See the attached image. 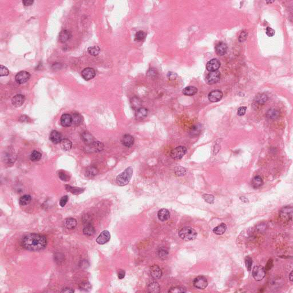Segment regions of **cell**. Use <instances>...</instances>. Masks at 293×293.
Returning a JSON list of instances; mask_svg holds the SVG:
<instances>
[{
    "label": "cell",
    "instance_id": "1",
    "mask_svg": "<svg viewBox=\"0 0 293 293\" xmlns=\"http://www.w3.org/2000/svg\"><path fill=\"white\" fill-rule=\"evenodd\" d=\"M48 243L47 237L42 234L31 233L24 236L21 244L25 249L36 251L43 250L46 247Z\"/></svg>",
    "mask_w": 293,
    "mask_h": 293
},
{
    "label": "cell",
    "instance_id": "2",
    "mask_svg": "<svg viewBox=\"0 0 293 293\" xmlns=\"http://www.w3.org/2000/svg\"><path fill=\"white\" fill-rule=\"evenodd\" d=\"M179 237L186 241L194 240L197 236V232L192 227H184L182 228L178 232Z\"/></svg>",
    "mask_w": 293,
    "mask_h": 293
},
{
    "label": "cell",
    "instance_id": "3",
    "mask_svg": "<svg viewBox=\"0 0 293 293\" xmlns=\"http://www.w3.org/2000/svg\"><path fill=\"white\" fill-rule=\"evenodd\" d=\"M133 175V168L129 167L116 178V182L120 186H124L130 182Z\"/></svg>",
    "mask_w": 293,
    "mask_h": 293
},
{
    "label": "cell",
    "instance_id": "4",
    "mask_svg": "<svg viewBox=\"0 0 293 293\" xmlns=\"http://www.w3.org/2000/svg\"><path fill=\"white\" fill-rule=\"evenodd\" d=\"M279 216L284 221H291L293 219V207L286 206L282 208L279 211Z\"/></svg>",
    "mask_w": 293,
    "mask_h": 293
},
{
    "label": "cell",
    "instance_id": "5",
    "mask_svg": "<svg viewBox=\"0 0 293 293\" xmlns=\"http://www.w3.org/2000/svg\"><path fill=\"white\" fill-rule=\"evenodd\" d=\"M187 152V148L184 146H179L173 149L170 153L172 158L175 160H179L182 158Z\"/></svg>",
    "mask_w": 293,
    "mask_h": 293
},
{
    "label": "cell",
    "instance_id": "6",
    "mask_svg": "<svg viewBox=\"0 0 293 293\" xmlns=\"http://www.w3.org/2000/svg\"><path fill=\"white\" fill-rule=\"evenodd\" d=\"M266 275V270L262 266H255L253 270V276L256 281H260Z\"/></svg>",
    "mask_w": 293,
    "mask_h": 293
},
{
    "label": "cell",
    "instance_id": "7",
    "mask_svg": "<svg viewBox=\"0 0 293 293\" xmlns=\"http://www.w3.org/2000/svg\"><path fill=\"white\" fill-rule=\"evenodd\" d=\"M221 78V73L219 71H214L210 72L207 75L206 78V82L209 85L214 84L219 81Z\"/></svg>",
    "mask_w": 293,
    "mask_h": 293
},
{
    "label": "cell",
    "instance_id": "8",
    "mask_svg": "<svg viewBox=\"0 0 293 293\" xmlns=\"http://www.w3.org/2000/svg\"><path fill=\"white\" fill-rule=\"evenodd\" d=\"M104 145L100 141H94L89 145H87V152H99L104 149Z\"/></svg>",
    "mask_w": 293,
    "mask_h": 293
},
{
    "label": "cell",
    "instance_id": "9",
    "mask_svg": "<svg viewBox=\"0 0 293 293\" xmlns=\"http://www.w3.org/2000/svg\"><path fill=\"white\" fill-rule=\"evenodd\" d=\"M193 284L196 288L202 290V289L206 288L207 287L208 281L204 277L199 276L194 279Z\"/></svg>",
    "mask_w": 293,
    "mask_h": 293
},
{
    "label": "cell",
    "instance_id": "10",
    "mask_svg": "<svg viewBox=\"0 0 293 293\" xmlns=\"http://www.w3.org/2000/svg\"><path fill=\"white\" fill-rule=\"evenodd\" d=\"M111 239V235L108 231H102L96 239V242L99 245H104L108 242Z\"/></svg>",
    "mask_w": 293,
    "mask_h": 293
},
{
    "label": "cell",
    "instance_id": "11",
    "mask_svg": "<svg viewBox=\"0 0 293 293\" xmlns=\"http://www.w3.org/2000/svg\"><path fill=\"white\" fill-rule=\"evenodd\" d=\"M30 75L29 72L21 71L16 75L15 79L17 82H18L19 84H22L28 82L30 78Z\"/></svg>",
    "mask_w": 293,
    "mask_h": 293
},
{
    "label": "cell",
    "instance_id": "12",
    "mask_svg": "<svg viewBox=\"0 0 293 293\" xmlns=\"http://www.w3.org/2000/svg\"><path fill=\"white\" fill-rule=\"evenodd\" d=\"M221 67V62L216 58L210 60L206 64V69L210 72L216 71Z\"/></svg>",
    "mask_w": 293,
    "mask_h": 293
},
{
    "label": "cell",
    "instance_id": "13",
    "mask_svg": "<svg viewBox=\"0 0 293 293\" xmlns=\"http://www.w3.org/2000/svg\"><path fill=\"white\" fill-rule=\"evenodd\" d=\"M82 76L85 80H90L96 76L95 71L92 68H86L82 72Z\"/></svg>",
    "mask_w": 293,
    "mask_h": 293
},
{
    "label": "cell",
    "instance_id": "14",
    "mask_svg": "<svg viewBox=\"0 0 293 293\" xmlns=\"http://www.w3.org/2000/svg\"><path fill=\"white\" fill-rule=\"evenodd\" d=\"M223 97V92L220 90H214L208 94V100L211 102L220 101Z\"/></svg>",
    "mask_w": 293,
    "mask_h": 293
},
{
    "label": "cell",
    "instance_id": "15",
    "mask_svg": "<svg viewBox=\"0 0 293 293\" xmlns=\"http://www.w3.org/2000/svg\"><path fill=\"white\" fill-rule=\"evenodd\" d=\"M25 101V96L21 94H18L14 96L12 100L13 106L15 107H19L22 106Z\"/></svg>",
    "mask_w": 293,
    "mask_h": 293
},
{
    "label": "cell",
    "instance_id": "16",
    "mask_svg": "<svg viewBox=\"0 0 293 293\" xmlns=\"http://www.w3.org/2000/svg\"><path fill=\"white\" fill-rule=\"evenodd\" d=\"M150 273L152 277L155 279H158L162 275V271L160 268L157 265H154L151 267Z\"/></svg>",
    "mask_w": 293,
    "mask_h": 293
},
{
    "label": "cell",
    "instance_id": "17",
    "mask_svg": "<svg viewBox=\"0 0 293 293\" xmlns=\"http://www.w3.org/2000/svg\"><path fill=\"white\" fill-rule=\"evenodd\" d=\"M50 140L54 144L60 143L62 140V135L57 131H52L50 134Z\"/></svg>",
    "mask_w": 293,
    "mask_h": 293
},
{
    "label": "cell",
    "instance_id": "18",
    "mask_svg": "<svg viewBox=\"0 0 293 293\" xmlns=\"http://www.w3.org/2000/svg\"><path fill=\"white\" fill-rule=\"evenodd\" d=\"M60 123L63 127H70L72 124V116L67 113L64 114L61 117Z\"/></svg>",
    "mask_w": 293,
    "mask_h": 293
},
{
    "label": "cell",
    "instance_id": "19",
    "mask_svg": "<svg viewBox=\"0 0 293 293\" xmlns=\"http://www.w3.org/2000/svg\"><path fill=\"white\" fill-rule=\"evenodd\" d=\"M216 52L219 56L225 55L227 51V45L226 44L221 42L218 44L215 47Z\"/></svg>",
    "mask_w": 293,
    "mask_h": 293
},
{
    "label": "cell",
    "instance_id": "20",
    "mask_svg": "<svg viewBox=\"0 0 293 293\" xmlns=\"http://www.w3.org/2000/svg\"><path fill=\"white\" fill-rule=\"evenodd\" d=\"M158 217L160 221H166L169 219L170 217V213L167 209L162 208L159 211Z\"/></svg>",
    "mask_w": 293,
    "mask_h": 293
},
{
    "label": "cell",
    "instance_id": "21",
    "mask_svg": "<svg viewBox=\"0 0 293 293\" xmlns=\"http://www.w3.org/2000/svg\"><path fill=\"white\" fill-rule=\"evenodd\" d=\"M121 142L125 147H131L134 143V139L131 135L127 134L123 136Z\"/></svg>",
    "mask_w": 293,
    "mask_h": 293
},
{
    "label": "cell",
    "instance_id": "22",
    "mask_svg": "<svg viewBox=\"0 0 293 293\" xmlns=\"http://www.w3.org/2000/svg\"><path fill=\"white\" fill-rule=\"evenodd\" d=\"M71 32L68 30H63L59 34V40L61 43H65L71 38Z\"/></svg>",
    "mask_w": 293,
    "mask_h": 293
},
{
    "label": "cell",
    "instance_id": "23",
    "mask_svg": "<svg viewBox=\"0 0 293 293\" xmlns=\"http://www.w3.org/2000/svg\"><path fill=\"white\" fill-rule=\"evenodd\" d=\"M148 110L144 108H140L136 111V119L137 120H143L147 116Z\"/></svg>",
    "mask_w": 293,
    "mask_h": 293
},
{
    "label": "cell",
    "instance_id": "24",
    "mask_svg": "<svg viewBox=\"0 0 293 293\" xmlns=\"http://www.w3.org/2000/svg\"><path fill=\"white\" fill-rule=\"evenodd\" d=\"M82 139L84 143L88 145L91 144L94 142V139L93 136L89 133L87 132H82Z\"/></svg>",
    "mask_w": 293,
    "mask_h": 293
},
{
    "label": "cell",
    "instance_id": "25",
    "mask_svg": "<svg viewBox=\"0 0 293 293\" xmlns=\"http://www.w3.org/2000/svg\"><path fill=\"white\" fill-rule=\"evenodd\" d=\"M83 233L87 236L93 235L95 233V229L94 226L91 224H88L84 226L83 228Z\"/></svg>",
    "mask_w": 293,
    "mask_h": 293
},
{
    "label": "cell",
    "instance_id": "26",
    "mask_svg": "<svg viewBox=\"0 0 293 293\" xmlns=\"http://www.w3.org/2000/svg\"><path fill=\"white\" fill-rule=\"evenodd\" d=\"M183 93L186 96H193L197 94V89L195 87L189 86L184 88L182 91Z\"/></svg>",
    "mask_w": 293,
    "mask_h": 293
},
{
    "label": "cell",
    "instance_id": "27",
    "mask_svg": "<svg viewBox=\"0 0 293 293\" xmlns=\"http://www.w3.org/2000/svg\"><path fill=\"white\" fill-rule=\"evenodd\" d=\"M64 225L65 227L68 229L72 230V229H74L77 226V221L75 219L70 218L65 220Z\"/></svg>",
    "mask_w": 293,
    "mask_h": 293
},
{
    "label": "cell",
    "instance_id": "28",
    "mask_svg": "<svg viewBox=\"0 0 293 293\" xmlns=\"http://www.w3.org/2000/svg\"><path fill=\"white\" fill-rule=\"evenodd\" d=\"M130 102H131V106L135 111H136L140 109V108H141V101L139 98H138L136 97H134L132 98V99L131 100Z\"/></svg>",
    "mask_w": 293,
    "mask_h": 293
},
{
    "label": "cell",
    "instance_id": "29",
    "mask_svg": "<svg viewBox=\"0 0 293 293\" xmlns=\"http://www.w3.org/2000/svg\"><path fill=\"white\" fill-rule=\"evenodd\" d=\"M226 229H227V226H226V224L222 223L221 224H220L219 226L215 227L213 229V232L216 235H220L223 234L226 232Z\"/></svg>",
    "mask_w": 293,
    "mask_h": 293
},
{
    "label": "cell",
    "instance_id": "30",
    "mask_svg": "<svg viewBox=\"0 0 293 293\" xmlns=\"http://www.w3.org/2000/svg\"><path fill=\"white\" fill-rule=\"evenodd\" d=\"M263 184V180L260 176H256L253 179L251 185L254 188H258L262 186Z\"/></svg>",
    "mask_w": 293,
    "mask_h": 293
},
{
    "label": "cell",
    "instance_id": "31",
    "mask_svg": "<svg viewBox=\"0 0 293 293\" xmlns=\"http://www.w3.org/2000/svg\"><path fill=\"white\" fill-rule=\"evenodd\" d=\"M60 145L64 151H68L72 148V142L67 139H64L61 141Z\"/></svg>",
    "mask_w": 293,
    "mask_h": 293
},
{
    "label": "cell",
    "instance_id": "32",
    "mask_svg": "<svg viewBox=\"0 0 293 293\" xmlns=\"http://www.w3.org/2000/svg\"><path fill=\"white\" fill-rule=\"evenodd\" d=\"M266 116L269 119H272V120H275V119H278L279 117L280 112L277 110H275V109L269 110V111H267V112L266 113Z\"/></svg>",
    "mask_w": 293,
    "mask_h": 293
},
{
    "label": "cell",
    "instance_id": "33",
    "mask_svg": "<svg viewBox=\"0 0 293 293\" xmlns=\"http://www.w3.org/2000/svg\"><path fill=\"white\" fill-rule=\"evenodd\" d=\"M72 124L75 126L80 125L83 121V118L82 115L78 113H74L72 116Z\"/></svg>",
    "mask_w": 293,
    "mask_h": 293
},
{
    "label": "cell",
    "instance_id": "34",
    "mask_svg": "<svg viewBox=\"0 0 293 293\" xmlns=\"http://www.w3.org/2000/svg\"><path fill=\"white\" fill-rule=\"evenodd\" d=\"M148 289L150 293H159L160 291L159 284L155 281L152 282L151 284H149Z\"/></svg>",
    "mask_w": 293,
    "mask_h": 293
},
{
    "label": "cell",
    "instance_id": "35",
    "mask_svg": "<svg viewBox=\"0 0 293 293\" xmlns=\"http://www.w3.org/2000/svg\"><path fill=\"white\" fill-rule=\"evenodd\" d=\"M65 188L68 191L71 192L73 194L75 195H78L80 194L84 191V188L80 187H72L69 185H66Z\"/></svg>",
    "mask_w": 293,
    "mask_h": 293
},
{
    "label": "cell",
    "instance_id": "36",
    "mask_svg": "<svg viewBox=\"0 0 293 293\" xmlns=\"http://www.w3.org/2000/svg\"><path fill=\"white\" fill-rule=\"evenodd\" d=\"M32 200V197L29 195H25L19 198V203L21 206H25L29 204Z\"/></svg>",
    "mask_w": 293,
    "mask_h": 293
},
{
    "label": "cell",
    "instance_id": "37",
    "mask_svg": "<svg viewBox=\"0 0 293 293\" xmlns=\"http://www.w3.org/2000/svg\"><path fill=\"white\" fill-rule=\"evenodd\" d=\"M79 288L82 291L89 292L91 290L92 286L89 282L84 281L79 284Z\"/></svg>",
    "mask_w": 293,
    "mask_h": 293
},
{
    "label": "cell",
    "instance_id": "38",
    "mask_svg": "<svg viewBox=\"0 0 293 293\" xmlns=\"http://www.w3.org/2000/svg\"><path fill=\"white\" fill-rule=\"evenodd\" d=\"M41 157H42L41 154L39 151L34 150L30 154V159L32 162H37L41 159Z\"/></svg>",
    "mask_w": 293,
    "mask_h": 293
},
{
    "label": "cell",
    "instance_id": "39",
    "mask_svg": "<svg viewBox=\"0 0 293 293\" xmlns=\"http://www.w3.org/2000/svg\"><path fill=\"white\" fill-rule=\"evenodd\" d=\"M201 130H202V125L199 123L197 125L192 127V128L190 131V134L192 135V136H197L198 134H200Z\"/></svg>",
    "mask_w": 293,
    "mask_h": 293
},
{
    "label": "cell",
    "instance_id": "40",
    "mask_svg": "<svg viewBox=\"0 0 293 293\" xmlns=\"http://www.w3.org/2000/svg\"><path fill=\"white\" fill-rule=\"evenodd\" d=\"M267 96L264 93L260 94L256 97V102L260 105H263L267 100Z\"/></svg>",
    "mask_w": 293,
    "mask_h": 293
},
{
    "label": "cell",
    "instance_id": "41",
    "mask_svg": "<svg viewBox=\"0 0 293 293\" xmlns=\"http://www.w3.org/2000/svg\"><path fill=\"white\" fill-rule=\"evenodd\" d=\"M97 173H98L97 169L94 167H89L88 168L86 171V175L88 178H92L96 176Z\"/></svg>",
    "mask_w": 293,
    "mask_h": 293
},
{
    "label": "cell",
    "instance_id": "42",
    "mask_svg": "<svg viewBox=\"0 0 293 293\" xmlns=\"http://www.w3.org/2000/svg\"><path fill=\"white\" fill-rule=\"evenodd\" d=\"M187 291L186 288L183 286H176L170 288L169 290V293H186Z\"/></svg>",
    "mask_w": 293,
    "mask_h": 293
},
{
    "label": "cell",
    "instance_id": "43",
    "mask_svg": "<svg viewBox=\"0 0 293 293\" xmlns=\"http://www.w3.org/2000/svg\"><path fill=\"white\" fill-rule=\"evenodd\" d=\"M88 52L91 54L92 56H97L99 53H100V48H99L98 47H96V46H95V47H89L88 48Z\"/></svg>",
    "mask_w": 293,
    "mask_h": 293
},
{
    "label": "cell",
    "instance_id": "44",
    "mask_svg": "<svg viewBox=\"0 0 293 293\" xmlns=\"http://www.w3.org/2000/svg\"><path fill=\"white\" fill-rule=\"evenodd\" d=\"M147 36V34L145 32H144L143 31H139L136 34V36H135V39L138 41H142L143 40L145 37Z\"/></svg>",
    "mask_w": 293,
    "mask_h": 293
},
{
    "label": "cell",
    "instance_id": "45",
    "mask_svg": "<svg viewBox=\"0 0 293 293\" xmlns=\"http://www.w3.org/2000/svg\"><path fill=\"white\" fill-rule=\"evenodd\" d=\"M203 199L206 201V202L210 203V204H212L214 203V197L212 195H210V194H204L203 195Z\"/></svg>",
    "mask_w": 293,
    "mask_h": 293
},
{
    "label": "cell",
    "instance_id": "46",
    "mask_svg": "<svg viewBox=\"0 0 293 293\" xmlns=\"http://www.w3.org/2000/svg\"><path fill=\"white\" fill-rule=\"evenodd\" d=\"M9 70L7 68L5 67L2 65L0 66V76H1V77L6 76L9 75Z\"/></svg>",
    "mask_w": 293,
    "mask_h": 293
},
{
    "label": "cell",
    "instance_id": "47",
    "mask_svg": "<svg viewBox=\"0 0 293 293\" xmlns=\"http://www.w3.org/2000/svg\"><path fill=\"white\" fill-rule=\"evenodd\" d=\"M245 264L246 268L249 271L251 270L252 265H253V260L250 256H247L245 258Z\"/></svg>",
    "mask_w": 293,
    "mask_h": 293
},
{
    "label": "cell",
    "instance_id": "48",
    "mask_svg": "<svg viewBox=\"0 0 293 293\" xmlns=\"http://www.w3.org/2000/svg\"><path fill=\"white\" fill-rule=\"evenodd\" d=\"M159 255L160 258H161L162 259H165V258L167 257L168 255V251L166 249L162 248L159 251Z\"/></svg>",
    "mask_w": 293,
    "mask_h": 293
},
{
    "label": "cell",
    "instance_id": "49",
    "mask_svg": "<svg viewBox=\"0 0 293 293\" xmlns=\"http://www.w3.org/2000/svg\"><path fill=\"white\" fill-rule=\"evenodd\" d=\"M186 173V169L182 167H178L175 169V173L178 176L184 175Z\"/></svg>",
    "mask_w": 293,
    "mask_h": 293
},
{
    "label": "cell",
    "instance_id": "50",
    "mask_svg": "<svg viewBox=\"0 0 293 293\" xmlns=\"http://www.w3.org/2000/svg\"><path fill=\"white\" fill-rule=\"evenodd\" d=\"M58 176L60 179L61 180H62L63 181H67L69 179L68 178V176L66 173H64L63 171H60L58 173Z\"/></svg>",
    "mask_w": 293,
    "mask_h": 293
},
{
    "label": "cell",
    "instance_id": "51",
    "mask_svg": "<svg viewBox=\"0 0 293 293\" xmlns=\"http://www.w3.org/2000/svg\"><path fill=\"white\" fill-rule=\"evenodd\" d=\"M68 201V197L67 195H65V196H64L63 197H61V199H60V206L61 207H64L66 205V204L67 203Z\"/></svg>",
    "mask_w": 293,
    "mask_h": 293
},
{
    "label": "cell",
    "instance_id": "52",
    "mask_svg": "<svg viewBox=\"0 0 293 293\" xmlns=\"http://www.w3.org/2000/svg\"><path fill=\"white\" fill-rule=\"evenodd\" d=\"M247 108L246 106H241L238 110V115L240 116H243L246 113Z\"/></svg>",
    "mask_w": 293,
    "mask_h": 293
},
{
    "label": "cell",
    "instance_id": "53",
    "mask_svg": "<svg viewBox=\"0 0 293 293\" xmlns=\"http://www.w3.org/2000/svg\"><path fill=\"white\" fill-rule=\"evenodd\" d=\"M266 34L269 37H273L275 34V30L270 27H267L266 28Z\"/></svg>",
    "mask_w": 293,
    "mask_h": 293
},
{
    "label": "cell",
    "instance_id": "54",
    "mask_svg": "<svg viewBox=\"0 0 293 293\" xmlns=\"http://www.w3.org/2000/svg\"><path fill=\"white\" fill-rule=\"evenodd\" d=\"M33 1H31V0H24V1H23V4L25 6L32 5L33 4Z\"/></svg>",
    "mask_w": 293,
    "mask_h": 293
},
{
    "label": "cell",
    "instance_id": "55",
    "mask_svg": "<svg viewBox=\"0 0 293 293\" xmlns=\"http://www.w3.org/2000/svg\"><path fill=\"white\" fill-rule=\"evenodd\" d=\"M125 275V271L123 270H121L118 273V277L120 279H122L123 278H124Z\"/></svg>",
    "mask_w": 293,
    "mask_h": 293
},
{
    "label": "cell",
    "instance_id": "56",
    "mask_svg": "<svg viewBox=\"0 0 293 293\" xmlns=\"http://www.w3.org/2000/svg\"><path fill=\"white\" fill-rule=\"evenodd\" d=\"M61 292V293H74L75 290L72 288H63V290Z\"/></svg>",
    "mask_w": 293,
    "mask_h": 293
},
{
    "label": "cell",
    "instance_id": "57",
    "mask_svg": "<svg viewBox=\"0 0 293 293\" xmlns=\"http://www.w3.org/2000/svg\"><path fill=\"white\" fill-rule=\"evenodd\" d=\"M267 265L266 266V269L267 270L271 269V267H273V260H270L268 262V263H267Z\"/></svg>",
    "mask_w": 293,
    "mask_h": 293
},
{
    "label": "cell",
    "instance_id": "58",
    "mask_svg": "<svg viewBox=\"0 0 293 293\" xmlns=\"http://www.w3.org/2000/svg\"><path fill=\"white\" fill-rule=\"evenodd\" d=\"M240 199L241 200V201H242V202H245V203L249 202V200H248V199H247L246 197H240Z\"/></svg>",
    "mask_w": 293,
    "mask_h": 293
},
{
    "label": "cell",
    "instance_id": "59",
    "mask_svg": "<svg viewBox=\"0 0 293 293\" xmlns=\"http://www.w3.org/2000/svg\"><path fill=\"white\" fill-rule=\"evenodd\" d=\"M289 279L291 281H293V271H291V273L289 275Z\"/></svg>",
    "mask_w": 293,
    "mask_h": 293
}]
</instances>
